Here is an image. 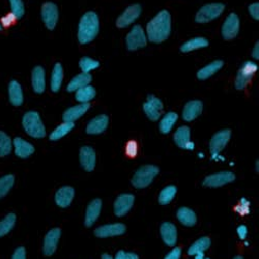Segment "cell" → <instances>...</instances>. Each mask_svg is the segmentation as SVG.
<instances>
[{
	"label": "cell",
	"mask_w": 259,
	"mask_h": 259,
	"mask_svg": "<svg viewBox=\"0 0 259 259\" xmlns=\"http://www.w3.org/2000/svg\"><path fill=\"white\" fill-rule=\"evenodd\" d=\"M147 38L153 42L166 40L171 32V16L168 11H161L146 26Z\"/></svg>",
	"instance_id": "6da1fadb"
},
{
	"label": "cell",
	"mask_w": 259,
	"mask_h": 259,
	"mask_svg": "<svg viewBox=\"0 0 259 259\" xmlns=\"http://www.w3.org/2000/svg\"><path fill=\"white\" fill-rule=\"evenodd\" d=\"M100 24L99 18L96 13L89 12L80 20L79 29H78V39L81 44H89L92 41L99 32Z\"/></svg>",
	"instance_id": "7a4b0ae2"
},
{
	"label": "cell",
	"mask_w": 259,
	"mask_h": 259,
	"mask_svg": "<svg viewBox=\"0 0 259 259\" xmlns=\"http://www.w3.org/2000/svg\"><path fill=\"white\" fill-rule=\"evenodd\" d=\"M23 127L26 133L33 138H42L46 135V130L37 112H27L23 117Z\"/></svg>",
	"instance_id": "3957f363"
},
{
	"label": "cell",
	"mask_w": 259,
	"mask_h": 259,
	"mask_svg": "<svg viewBox=\"0 0 259 259\" xmlns=\"http://www.w3.org/2000/svg\"><path fill=\"white\" fill-rule=\"evenodd\" d=\"M159 174V168L153 165L140 167L132 179V185L137 189H143L150 185Z\"/></svg>",
	"instance_id": "277c9868"
},
{
	"label": "cell",
	"mask_w": 259,
	"mask_h": 259,
	"mask_svg": "<svg viewBox=\"0 0 259 259\" xmlns=\"http://www.w3.org/2000/svg\"><path fill=\"white\" fill-rule=\"evenodd\" d=\"M257 64L253 61H246L235 78V89L242 91L246 89L257 72Z\"/></svg>",
	"instance_id": "5b68a950"
},
{
	"label": "cell",
	"mask_w": 259,
	"mask_h": 259,
	"mask_svg": "<svg viewBox=\"0 0 259 259\" xmlns=\"http://www.w3.org/2000/svg\"><path fill=\"white\" fill-rule=\"evenodd\" d=\"M225 6L220 3L208 4L203 6L196 15V22L198 23H208L210 21L217 19L224 11Z\"/></svg>",
	"instance_id": "8992f818"
},
{
	"label": "cell",
	"mask_w": 259,
	"mask_h": 259,
	"mask_svg": "<svg viewBox=\"0 0 259 259\" xmlns=\"http://www.w3.org/2000/svg\"><path fill=\"white\" fill-rule=\"evenodd\" d=\"M146 42V35L140 25L134 26L126 36V46L130 51H135L137 49L145 47Z\"/></svg>",
	"instance_id": "52a82bcc"
},
{
	"label": "cell",
	"mask_w": 259,
	"mask_h": 259,
	"mask_svg": "<svg viewBox=\"0 0 259 259\" xmlns=\"http://www.w3.org/2000/svg\"><path fill=\"white\" fill-rule=\"evenodd\" d=\"M234 180H235V175L232 174V172L222 171V172H218V174L206 177L202 185L204 187H209V188H218V187L227 185L229 183H232Z\"/></svg>",
	"instance_id": "ba28073f"
},
{
	"label": "cell",
	"mask_w": 259,
	"mask_h": 259,
	"mask_svg": "<svg viewBox=\"0 0 259 259\" xmlns=\"http://www.w3.org/2000/svg\"><path fill=\"white\" fill-rule=\"evenodd\" d=\"M143 111L150 120L156 121L160 118L163 111V103L155 96H148L143 104Z\"/></svg>",
	"instance_id": "9c48e42d"
},
{
	"label": "cell",
	"mask_w": 259,
	"mask_h": 259,
	"mask_svg": "<svg viewBox=\"0 0 259 259\" xmlns=\"http://www.w3.org/2000/svg\"><path fill=\"white\" fill-rule=\"evenodd\" d=\"M230 136H231L230 130H222V131L215 133L211 137L209 142V149H210V154L213 158L222 152L223 148L228 143Z\"/></svg>",
	"instance_id": "30bf717a"
},
{
	"label": "cell",
	"mask_w": 259,
	"mask_h": 259,
	"mask_svg": "<svg viewBox=\"0 0 259 259\" xmlns=\"http://www.w3.org/2000/svg\"><path fill=\"white\" fill-rule=\"evenodd\" d=\"M41 18L48 29H54L58 21V9L56 5L53 3H46L42 5Z\"/></svg>",
	"instance_id": "8fae6325"
},
{
	"label": "cell",
	"mask_w": 259,
	"mask_h": 259,
	"mask_svg": "<svg viewBox=\"0 0 259 259\" xmlns=\"http://www.w3.org/2000/svg\"><path fill=\"white\" fill-rule=\"evenodd\" d=\"M240 30V19L234 13H231L225 20L222 26V35L226 40L233 39Z\"/></svg>",
	"instance_id": "7c38bea8"
},
{
	"label": "cell",
	"mask_w": 259,
	"mask_h": 259,
	"mask_svg": "<svg viewBox=\"0 0 259 259\" xmlns=\"http://www.w3.org/2000/svg\"><path fill=\"white\" fill-rule=\"evenodd\" d=\"M141 14V7L139 5L130 6L116 21V26L118 28H125L132 24Z\"/></svg>",
	"instance_id": "4fadbf2b"
},
{
	"label": "cell",
	"mask_w": 259,
	"mask_h": 259,
	"mask_svg": "<svg viewBox=\"0 0 259 259\" xmlns=\"http://www.w3.org/2000/svg\"><path fill=\"white\" fill-rule=\"evenodd\" d=\"M135 197L131 194H121L114 202V213L117 217H122L131 210Z\"/></svg>",
	"instance_id": "5bb4252c"
},
{
	"label": "cell",
	"mask_w": 259,
	"mask_h": 259,
	"mask_svg": "<svg viewBox=\"0 0 259 259\" xmlns=\"http://www.w3.org/2000/svg\"><path fill=\"white\" fill-rule=\"evenodd\" d=\"M60 234L61 231L59 228H53L46 234L44 239V247H42V252H44L45 256H51L55 253Z\"/></svg>",
	"instance_id": "9a60e30c"
},
{
	"label": "cell",
	"mask_w": 259,
	"mask_h": 259,
	"mask_svg": "<svg viewBox=\"0 0 259 259\" xmlns=\"http://www.w3.org/2000/svg\"><path fill=\"white\" fill-rule=\"evenodd\" d=\"M175 142L176 144L183 148V149H187V150H192L195 147L194 143L191 141V132L190 128L188 126H180L177 132L175 133Z\"/></svg>",
	"instance_id": "2e32d148"
},
{
	"label": "cell",
	"mask_w": 259,
	"mask_h": 259,
	"mask_svg": "<svg viewBox=\"0 0 259 259\" xmlns=\"http://www.w3.org/2000/svg\"><path fill=\"white\" fill-rule=\"evenodd\" d=\"M125 232V226L121 223H114V224H107L98 227L95 230V235L98 237H110V236H117L122 235Z\"/></svg>",
	"instance_id": "e0dca14e"
},
{
	"label": "cell",
	"mask_w": 259,
	"mask_h": 259,
	"mask_svg": "<svg viewBox=\"0 0 259 259\" xmlns=\"http://www.w3.org/2000/svg\"><path fill=\"white\" fill-rule=\"evenodd\" d=\"M80 163L85 171L91 172L95 169L96 153L93 147L83 146L80 149Z\"/></svg>",
	"instance_id": "ac0fdd59"
},
{
	"label": "cell",
	"mask_w": 259,
	"mask_h": 259,
	"mask_svg": "<svg viewBox=\"0 0 259 259\" xmlns=\"http://www.w3.org/2000/svg\"><path fill=\"white\" fill-rule=\"evenodd\" d=\"M108 123H109V117L107 115H99L89 122L88 126H86V133L90 135L101 134L106 131Z\"/></svg>",
	"instance_id": "d6986e66"
},
{
	"label": "cell",
	"mask_w": 259,
	"mask_h": 259,
	"mask_svg": "<svg viewBox=\"0 0 259 259\" xmlns=\"http://www.w3.org/2000/svg\"><path fill=\"white\" fill-rule=\"evenodd\" d=\"M203 110V105L200 101H191L188 102L183 110V118L186 121H192L196 119Z\"/></svg>",
	"instance_id": "ffe728a7"
},
{
	"label": "cell",
	"mask_w": 259,
	"mask_h": 259,
	"mask_svg": "<svg viewBox=\"0 0 259 259\" xmlns=\"http://www.w3.org/2000/svg\"><path fill=\"white\" fill-rule=\"evenodd\" d=\"M75 196V190L72 187H62L55 194V202L60 207H68Z\"/></svg>",
	"instance_id": "44dd1931"
},
{
	"label": "cell",
	"mask_w": 259,
	"mask_h": 259,
	"mask_svg": "<svg viewBox=\"0 0 259 259\" xmlns=\"http://www.w3.org/2000/svg\"><path fill=\"white\" fill-rule=\"evenodd\" d=\"M161 236L167 246L174 247L178 241V231L175 224L164 222L161 225Z\"/></svg>",
	"instance_id": "7402d4cb"
},
{
	"label": "cell",
	"mask_w": 259,
	"mask_h": 259,
	"mask_svg": "<svg viewBox=\"0 0 259 259\" xmlns=\"http://www.w3.org/2000/svg\"><path fill=\"white\" fill-rule=\"evenodd\" d=\"M89 103H83L77 106H74L70 109H68L62 115V119L64 122H74L75 120L79 119L81 116H83L88 110L90 109Z\"/></svg>",
	"instance_id": "603a6c76"
},
{
	"label": "cell",
	"mask_w": 259,
	"mask_h": 259,
	"mask_svg": "<svg viewBox=\"0 0 259 259\" xmlns=\"http://www.w3.org/2000/svg\"><path fill=\"white\" fill-rule=\"evenodd\" d=\"M102 209L101 199H94L88 206L85 214V226L91 227L98 220Z\"/></svg>",
	"instance_id": "cb8c5ba5"
},
{
	"label": "cell",
	"mask_w": 259,
	"mask_h": 259,
	"mask_svg": "<svg viewBox=\"0 0 259 259\" xmlns=\"http://www.w3.org/2000/svg\"><path fill=\"white\" fill-rule=\"evenodd\" d=\"M14 146H15V153L19 158L26 159L34 153L33 145L22 138H19V137L15 138Z\"/></svg>",
	"instance_id": "d4e9b609"
},
{
	"label": "cell",
	"mask_w": 259,
	"mask_h": 259,
	"mask_svg": "<svg viewBox=\"0 0 259 259\" xmlns=\"http://www.w3.org/2000/svg\"><path fill=\"white\" fill-rule=\"evenodd\" d=\"M32 88L36 94H42L45 91V71L41 67H36L32 71Z\"/></svg>",
	"instance_id": "484cf974"
},
{
	"label": "cell",
	"mask_w": 259,
	"mask_h": 259,
	"mask_svg": "<svg viewBox=\"0 0 259 259\" xmlns=\"http://www.w3.org/2000/svg\"><path fill=\"white\" fill-rule=\"evenodd\" d=\"M177 217H178V220L183 225L188 226V227L194 226L197 222L196 213L194 212V210H192L188 207H181L177 212Z\"/></svg>",
	"instance_id": "4316f807"
},
{
	"label": "cell",
	"mask_w": 259,
	"mask_h": 259,
	"mask_svg": "<svg viewBox=\"0 0 259 259\" xmlns=\"http://www.w3.org/2000/svg\"><path fill=\"white\" fill-rule=\"evenodd\" d=\"M10 102L14 106H21L23 104V93L21 85L17 81H12L9 85Z\"/></svg>",
	"instance_id": "83f0119b"
},
{
	"label": "cell",
	"mask_w": 259,
	"mask_h": 259,
	"mask_svg": "<svg viewBox=\"0 0 259 259\" xmlns=\"http://www.w3.org/2000/svg\"><path fill=\"white\" fill-rule=\"evenodd\" d=\"M224 62L222 60H214L212 62H210L207 66H205L204 68H202L201 70L198 71L197 73V78L199 80H206L209 77H211L212 75H214L219 70L222 69Z\"/></svg>",
	"instance_id": "f1b7e54d"
},
{
	"label": "cell",
	"mask_w": 259,
	"mask_h": 259,
	"mask_svg": "<svg viewBox=\"0 0 259 259\" xmlns=\"http://www.w3.org/2000/svg\"><path fill=\"white\" fill-rule=\"evenodd\" d=\"M91 82H92V76L90 74L82 73L71 80V82L69 83L68 88H67V91L71 92V93L77 92L78 90L84 88V86L90 85Z\"/></svg>",
	"instance_id": "f546056e"
},
{
	"label": "cell",
	"mask_w": 259,
	"mask_h": 259,
	"mask_svg": "<svg viewBox=\"0 0 259 259\" xmlns=\"http://www.w3.org/2000/svg\"><path fill=\"white\" fill-rule=\"evenodd\" d=\"M208 46V40L204 37H195L186 41L181 47V51L184 53H188L197 49H202Z\"/></svg>",
	"instance_id": "4dcf8cb0"
},
{
	"label": "cell",
	"mask_w": 259,
	"mask_h": 259,
	"mask_svg": "<svg viewBox=\"0 0 259 259\" xmlns=\"http://www.w3.org/2000/svg\"><path fill=\"white\" fill-rule=\"evenodd\" d=\"M210 247V239L207 236H203L197 240L188 250V255L195 256L200 253H204Z\"/></svg>",
	"instance_id": "1f68e13d"
},
{
	"label": "cell",
	"mask_w": 259,
	"mask_h": 259,
	"mask_svg": "<svg viewBox=\"0 0 259 259\" xmlns=\"http://www.w3.org/2000/svg\"><path fill=\"white\" fill-rule=\"evenodd\" d=\"M63 79V70L60 63H56L51 75V91L57 93L60 90V86Z\"/></svg>",
	"instance_id": "d6a6232c"
},
{
	"label": "cell",
	"mask_w": 259,
	"mask_h": 259,
	"mask_svg": "<svg viewBox=\"0 0 259 259\" xmlns=\"http://www.w3.org/2000/svg\"><path fill=\"white\" fill-rule=\"evenodd\" d=\"M178 120V114L175 112H169L165 114V116L162 118L160 122V131L163 134H168L175 126L176 122Z\"/></svg>",
	"instance_id": "836d02e7"
},
{
	"label": "cell",
	"mask_w": 259,
	"mask_h": 259,
	"mask_svg": "<svg viewBox=\"0 0 259 259\" xmlns=\"http://www.w3.org/2000/svg\"><path fill=\"white\" fill-rule=\"evenodd\" d=\"M96 96V91L91 85L84 86V88L80 89L77 91L76 93V100L78 102H80L81 104L83 103H89L90 101H92Z\"/></svg>",
	"instance_id": "e575fe53"
},
{
	"label": "cell",
	"mask_w": 259,
	"mask_h": 259,
	"mask_svg": "<svg viewBox=\"0 0 259 259\" xmlns=\"http://www.w3.org/2000/svg\"><path fill=\"white\" fill-rule=\"evenodd\" d=\"M74 126H75L74 122H63V123H61L50 134V140L55 141V140H58V139L62 138L63 136H66L68 133H70L72 131Z\"/></svg>",
	"instance_id": "d590c367"
},
{
	"label": "cell",
	"mask_w": 259,
	"mask_h": 259,
	"mask_svg": "<svg viewBox=\"0 0 259 259\" xmlns=\"http://www.w3.org/2000/svg\"><path fill=\"white\" fill-rule=\"evenodd\" d=\"M177 187L176 186H168L166 188H164L161 193H160V196H159V203L162 205H167L169 204L174 198L176 197V194H177Z\"/></svg>",
	"instance_id": "8d00e7d4"
},
{
	"label": "cell",
	"mask_w": 259,
	"mask_h": 259,
	"mask_svg": "<svg viewBox=\"0 0 259 259\" xmlns=\"http://www.w3.org/2000/svg\"><path fill=\"white\" fill-rule=\"evenodd\" d=\"M16 223V214L9 213L6 215V218L0 222V237L8 234L15 226Z\"/></svg>",
	"instance_id": "74e56055"
},
{
	"label": "cell",
	"mask_w": 259,
	"mask_h": 259,
	"mask_svg": "<svg viewBox=\"0 0 259 259\" xmlns=\"http://www.w3.org/2000/svg\"><path fill=\"white\" fill-rule=\"evenodd\" d=\"M15 183V177L13 175H8L0 178V198L5 197L9 191L13 188Z\"/></svg>",
	"instance_id": "f35d334b"
},
{
	"label": "cell",
	"mask_w": 259,
	"mask_h": 259,
	"mask_svg": "<svg viewBox=\"0 0 259 259\" xmlns=\"http://www.w3.org/2000/svg\"><path fill=\"white\" fill-rule=\"evenodd\" d=\"M79 66L83 73L89 74L91 71L99 68L100 62L98 60L92 59L90 57H83V58H81V60L79 62Z\"/></svg>",
	"instance_id": "ab89813d"
},
{
	"label": "cell",
	"mask_w": 259,
	"mask_h": 259,
	"mask_svg": "<svg viewBox=\"0 0 259 259\" xmlns=\"http://www.w3.org/2000/svg\"><path fill=\"white\" fill-rule=\"evenodd\" d=\"M12 150L11 138L4 132L0 131V157L8 156Z\"/></svg>",
	"instance_id": "60d3db41"
},
{
	"label": "cell",
	"mask_w": 259,
	"mask_h": 259,
	"mask_svg": "<svg viewBox=\"0 0 259 259\" xmlns=\"http://www.w3.org/2000/svg\"><path fill=\"white\" fill-rule=\"evenodd\" d=\"M10 4H11V9H12V14L17 19L22 18L25 13V8H24V4L22 0H10Z\"/></svg>",
	"instance_id": "b9f144b4"
},
{
	"label": "cell",
	"mask_w": 259,
	"mask_h": 259,
	"mask_svg": "<svg viewBox=\"0 0 259 259\" xmlns=\"http://www.w3.org/2000/svg\"><path fill=\"white\" fill-rule=\"evenodd\" d=\"M125 154L128 158H135L138 154V144L136 141L131 140L126 143Z\"/></svg>",
	"instance_id": "7bdbcfd3"
},
{
	"label": "cell",
	"mask_w": 259,
	"mask_h": 259,
	"mask_svg": "<svg viewBox=\"0 0 259 259\" xmlns=\"http://www.w3.org/2000/svg\"><path fill=\"white\" fill-rule=\"evenodd\" d=\"M235 210L241 214H248L250 212V202L247 199H241V202L235 207Z\"/></svg>",
	"instance_id": "ee69618b"
},
{
	"label": "cell",
	"mask_w": 259,
	"mask_h": 259,
	"mask_svg": "<svg viewBox=\"0 0 259 259\" xmlns=\"http://www.w3.org/2000/svg\"><path fill=\"white\" fill-rule=\"evenodd\" d=\"M114 259H139V257L134 253H126L124 251H119Z\"/></svg>",
	"instance_id": "f6af8a7d"
},
{
	"label": "cell",
	"mask_w": 259,
	"mask_h": 259,
	"mask_svg": "<svg viewBox=\"0 0 259 259\" xmlns=\"http://www.w3.org/2000/svg\"><path fill=\"white\" fill-rule=\"evenodd\" d=\"M12 259H26V251L25 248L23 247H20L18 248L15 253L13 254Z\"/></svg>",
	"instance_id": "bcb514c9"
},
{
	"label": "cell",
	"mask_w": 259,
	"mask_h": 259,
	"mask_svg": "<svg viewBox=\"0 0 259 259\" xmlns=\"http://www.w3.org/2000/svg\"><path fill=\"white\" fill-rule=\"evenodd\" d=\"M182 255V249L181 248H175L164 259H180Z\"/></svg>",
	"instance_id": "7dc6e473"
},
{
	"label": "cell",
	"mask_w": 259,
	"mask_h": 259,
	"mask_svg": "<svg viewBox=\"0 0 259 259\" xmlns=\"http://www.w3.org/2000/svg\"><path fill=\"white\" fill-rule=\"evenodd\" d=\"M237 234H239L241 240H245L248 235V228L245 225H240L236 229Z\"/></svg>",
	"instance_id": "c3c4849f"
},
{
	"label": "cell",
	"mask_w": 259,
	"mask_h": 259,
	"mask_svg": "<svg viewBox=\"0 0 259 259\" xmlns=\"http://www.w3.org/2000/svg\"><path fill=\"white\" fill-rule=\"evenodd\" d=\"M17 20V18L13 15V14H10V15H8L7 17H5L4 18V20H3V24L5 25V26H9V25H12L15 21Z\"/></svg>",
	"instance_id": "681fc988"
},
{
	"label": "cell",
	"mask_w": 259,
	"mask_h": 259,
	"mask_svg": "<svg viewBox=\"0 0 259 259\" xmlns=\"http://www.w3.org/2000/svg\"><path fill=\"white\" fill-rule=\"evenodd\" d=\"M249 12L251 14V16L255 19L258 20V4L254 3L249 7Z\"/></svg>",
	"instance_id": "f907efd6"
},
{
	"label": "cell",
	"mask_w": 259,
	"mask_h": 259,
	"mask_svg": "<svg viewBox=\"0 0 259 259\" xmlns=\"http://www.w3.org/2000/svg\"><path fill=\"white\" fill-rule=\"evenodd\" d=\"M252 57H254L255 59H258V57H259V44L258 42H256L255 44V47L252 52Z\"/></svg>",
	"instance_id": "816d5d0a"
},
{
	"label": "cell",
	"mask_w": 259,
	"mask_h": 259,
	"mask_svg": "<svg viewBox=\"0 0 259 259\" xmlns=\"http://www.w3.org/2000/svg\"><path fill=\"white\" fill-rule=\"evenodd\" d=\"M195 259H208V258H207V257H205L203 253H200V254L195 255Z\"/></svg>",
	"instance_id": "f5cc1de1"
},
{
	"label": "cell",
	"mask_w": 259,
	"mask_h": 259,
	"mask_svg": "<svg viewBox=\"0 0 259 259\" xmlns=\"http://www.w3.org/2000/svg\"><path fill=\"white\" fill-rule=\"evenodd\" d=\"M102 259H113L109 254H103Z\"/></svg>",
	"instance_id": "db71d44e"
},
{
	"label": "cell",
	"mask_w": 259,
	"mask_h": 259,
	"mask_svg": "<svg viewBox=\"0 0 259 259\" xmlns=\"http://www.w3.org/2000/svg\"><path fill=\"white\" fill-rule=\"evenodd\" d=\"M233 259H244L243 258V256H241V255H239V256H235Z\"/></svg>",
	"instance_id": "11a10c76"
},
{
	"label": "cell",
	"mask_w": 259,
	"mask_h": 259,
	"mask_svg": "<svg viewBox=\"0 0 259 259\" xmlns=\"http://www.w3.org/2000/svg\"><path fill=\"white\" fill-rule=\"evenodd\" d=\"M0 29H2V26H0Z\"/></svg>",
	"instance_id": "9f6ffc18"
}]
</instances>
